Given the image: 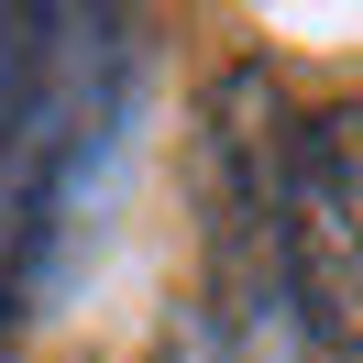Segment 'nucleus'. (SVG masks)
<instances>
[{
	"label": "nucleus",
	"mask_w": 363,
	"mask_h": 363,
	"mask_svg": "<svg viewBox=\"0 0 363 363\" xmlns=\"http://www.w3.org/2000/svg\"><path fill=\"white\" fill-rule=\"evenodd\" d=\"M275 231H286V297L330 352H363V99L286 121L275 165Z\"/></svg>",
	"instance_id": "f257e3e1"
},
{
	"label": "nucleus",
	"mask_w": 363,
	"mask_h": 363,
	"mask_svg": "<svg viewBox=\"0 0 363 363\" xmlns=\"http://www.w3.org/2000/svg\"><path fill=\"white\" fill-rule=\"evenodd\" d=\"M45 55H55V0H0V177H11V155L33 133Z\"/></svg>",
	"instance_id": "f03ea898"
},
{
	"label": "nucleus",
	"mask_w": 363,
	"mask_h": 363,
	"mask_svg": "<svg viewBox=\"0 0 363 363\" xmlns=\"http://www.w3.org/2000/svg\"><path fill=\"white\" fill-rule=\"evenodd\" d=\"M165 363H242V341L220 330V308H209V297H187V308L165 319Z\"/></svg>",
	"instance_id": "7ed1b4c3"
}]
</instances>
